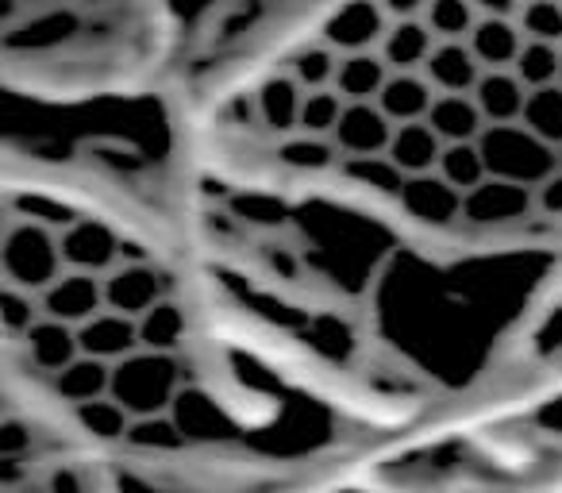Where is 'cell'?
Masks as SVG:
<instances>
[{
    "label": "cell",
    "instance_id": "cell-1",
    "mask_svg": "<svg viewBox=\"0 0 562 493\" xmlns=\"http://www.w3.org/2000/svg\"><path fill=\"white\" fill-rule=\"evenodd\" d=\"M181 378H186V370H181L178 355L135 351L132 359L112 367V401L132 421H155V416L170 413Z\"/></svg>",
    "mask_w": 562,
    "mask_h": 493
},
{
    "label": "cell",
    "instance_id": "cell-2",
    "mask_svg": "<svg viewBox=\"0 0 562 493\" xmlns=\"http://www.w3.org/2000/svg\"><path fill=\"white\" fill-rule=\"evenodd\" d=\"M0 255H4V285H16L35 298L66 274L63 232L40 220H9Z\"/></svg>",
    "mask_w": 562,
    "mask_h": 493
},
{
    "label": "cell",
    "instance_id": "cell-3",
    "mask_svg": "<svg viewBox=\"0 0 562 493\" xmlns=\"http://www.w3.org/2000/svg\"><path fill=\"white\" fill-rule=\"evenodd\" d=\"M482 163L490 170V178L508 181V186H524V189H543L554 173L562 170V155L554 147H547L539 135H531L524 124H508V127H485L482 139Z\"/></svg>",
    "mask_w": 562,
    "mask_h": 493
},
{
    "label": "cell",
    "instance_id": "cell-4",
    "mask_svg": "<svg viewBox=\"0 0 562 493\" xmlns=\"http://www.w3.org/2000/svg\"><path fill=\"white\" fill-rule=\"evenodd\" d=\"M390 9L374 4V0H359V4H339L328 12L321 27V43H328L336 55H370L382 51L385 35H390Z\"/></svg>",
    "mask_w": 562,
    "mask_h": 493
},
{
    "label": "cell",
    "instance_id": "cell-5",
    "mask_svg": "<svg viewBox=\"0 0 562 493\" xmlns=\"http://www.w3.org/2000/svg\"><path fill=\"white\" fill-rule=\"evenodd\" d=\"M63 262L74 274L109 278L124 267V243L104 220H74L63 227Z\"/></svg>",
    "mask_w": 562,
    "mask_h": 493
},
{
    "label": "cell",
    "instance_id": "cell-6",
    "mask_svg": "<svg viewBox=\"0 0 562 493\" xmlns=\"http://www.w3.org/2000/svg\"><path fill=\"white\" fill-rule=\"evenodd\" d=\"M162 301H170V285H166L162 270H155L150 262H124V267H116L104 278V309L116 316H127L135 324Z\"/></svg>",
    "mask_w": 562,
    "mask_h": 493
},
{
    "label": "cell",
    "instance_id": "cell-7",
    "mask_svg": "<svg viewBox=\"0 0 562 493\" xmlns=\"http://www.w3.org/2000/svg\"><path fill=\"white\" fill-rule=\"evenodd\" d=\"M520 4L516 9H477V27L470 35V51L482 63L485 74H508L524 51L520 32Z\"/></svg>",
    "mask_w": 562,
    "mask_h": 493
},
{
    "label": "cell",
    "instance_id": "cell-8",
    "mask_svg": "<svg viewBox=\"0 0 562 493\" xmlns=\"http://www.w3.org/2000/svg\"><path fill=\"white\" fill-rule=\"evenodd\" d=\"M40 309L47 321H58L74 332L86 328L93 316L104 313V278L66 270L47 293H40Z\"/></svg>",
    "mask_w": 562,
    "mask_h": 493
},
{
    "label": "cell",
    "instance_id": "cell-9",
    "mask_svg": "<svg viewBox=\"0 0 562 493\" xmlns=\"http://www.w3.org/2000/svg\"><path fill=\"white\" fill-rule=\"evenodd\" d=\"M536 212V189L508 186V181L490 178L485 186H477L474 193H467L462 201V220L474 227H508L520 224Z\"/></svg>",
    "mask_w": 562,
    "mask_h": 493
},
{
    "label": "cell",
    "instance_id": "cell-10",
    "mask_svg": "<svg viewBox=\"0 0 562 493\" xmlns=\"http://www.w3.org/2000/svg\"><path fill=\"white\" fill-rule=\"evenodd\" d=\"M393 24L390 35H385L382 51L378 55L385 58L393 74H424L428 58L436 55L439 40L431 35V27L424 24V9H390Z\"/></svg>",
    "mask_w": 562,
    "mask_h": 493
},
{
    "label": "cell",
    "instance_id": "cell-11",
    "mask_svg": "<svg viewBox=\"0 0 562 493\" xmlns=\"http://www.w3.org/2000/svg\"><path fill=\"white\" fill-rule=\"evenodd\" d=\"M393 120L385 116L378 104H347L344 120L336 127V147L339 155L347 158H378V155H390V143H393Z\"/></svg>",
    "mask_w": 562,
    "mask_h": 493
},
{
    "label": "cell",
    "instance_id": "cell-12",
    "mask_svg": "<svg viewBox=\"0 0 562 493\" xmlns=\"http://www.w3.org/2000/svg\"><path fill=\"white\" fill-rule=\"evenodd\" d=\"M301 109H305V89L293 81V74H270V78L255 89L258 127L278 135L281 143L301 135Z\"/></svg>",
    "mask_w": 562,
    "mask_h": 493
},
{
    "label": "cell",
    "instance_id": "cell-13",
    "mask_svg": "<svg viewBox=\"0 0 562 493\" xmlns=\"http://www.w3.org/2000/svg\"><path fill=\"white\" fill-rule=\"evenodd\" d=\"M397 201H401V209H405L408 216L420 220V224L447 227L462 216V201H467V197H462L454 186H447L439 173H424V178L405 181Z\"/></svg>",
    "mask_w": 562,
    "mask_h": 493
},
{
    "label": "cell",
    "instance_id": "cell-14",
    "mask_svg": "<svg viewBox=\"0 0 562 493\" xmlns=\"http://www.w3.org/2000/svg\"><path fill=\"white\" fill-rule=\"evenodd\" d=\"M78 344L86 359L109 362V367H116V362L132 359L135 351H143L139 324L127 321V316L109 313V309H104L101 316H93L86 328H78Z\"/></svg>",
    "mask_w": 562,
    "mask_h": 493
},
{
    "label": "cell",
    "instance_id": "cell-15",
    "mask_svg": "<svg viewBox=\"0 0 562 493\" xmlns=\"http://www.w3.org/2000/svg\"><path fill=\"white\" fill-rule=\"evenodd\" d=\"M424 78L431 81L439 97H474L485 70L470 51V43H439L436 55L424 66Z\"/></svg>",
    "mask_w": 562,
    "mask_h": 493
},
{
    "label": "cell",
    "instance_id": "cell-16",
    "mask_svg": "<svg viewBox=\"0 0 562 493\" xmlns=\"http://www.w3.org/2000/svg\"><path fill=\"white\" fill-rule=\"evenodd\" d=\"M24 351H27V362L40 367L43 374H50V378H58L66 367H74V362L81 359L78 332L58 321H47V316L24 336Z\"/></svg>",
    "mask_w": 562,
    "mask_h": 493
},
{
    "label": "cell",
    "instance_id": "cell-17",
    "mask_svg": "<svg viewBox=\"0 0 562 493\" xmlns=\"http://www.w3.org/2000/svg\"><path fill=\"white\" fill-rule=\"evenodd\" d=\"M447 143L431 132V124H405L393 132L390 143V163L397 166L405 178H424V173L439 170V158H443Z\"/></svg>",
    "mask_w": 562,
    "mask_h": 493
},
{
    "label": "cell",
    "instance_id": "cell-18",
    "mask_svg": "<svg viewBox=\"0 0 562 493\" xmlns=\"http://www.w3.org/2000/svg\"><path fill=\"white\" fill-rule=\"evenodd\" d=\"M436 89L424 74H393L390 86L382 89L378 97V109L393 120V127H405V124H424L436 104Z\"/></svg>",
    "mask_w": 562,
    "mask_h": 493
},
{
    "label": "cell",
    "instance_id": "cell-19",
    "mask_svg": "<svg viewBox=\"0 0 562 493\" xmlns=\"http://www.w3.org/2000/svg\"><path fill=\"white\" fill-rule=\"evenodd\" d=\"M528 89L524 81L516 78L513 70L508 74H485L474 89V101L482 109L485 124L490 127H508V124H524V109H528Z\"/></svg>",
    "mask_w": 562,
    "mask_h": 493
},
{
    "label": "cell",
    "instance_id": "cell-20",
    "mask_svg": "<svg viewBox=\"0 0 562 493\" xmlns=\"http://www.w3.org/2000/svg\"><path fill=\"white\" fill-rule=\"evenodd\" d=\"M390 78L393 70L385 66V58L378 51H370V55H344L336 74V93L347 104H378V97L390 86Z\"/></svg>",
    "mask_w": 562,
    "mask_h": 493
},
{
    "label": "cell",
    "instance_id": "cell-21",
    "mask_svg": "<svg viewBox=\"0 0 562 493\" xmlns=\"http://www.w3.org/2000/svg\"><path fill=\"white\" fill-rule=\"evenodd\" d=\"M428 124L447 147L477 143L485 127H490L474 97H436V104H431V112H428Z\"/></svg>",
    "mask_w": 562,
    "mask_h": 493
},
{
    "label": "cell",
    "instance_id": "cell-22",
    "mask_svg": "<svg viewBox=\"0 0 562 493\" xmlns=\"http://www.w3.org/2000/svg\"><path fill=\"white\" fill-rule=\"evenodd\" d=\"M55 393L74 408H86V405H93V401L112 397V367L81 355L74 367H66L63 374L55 378Z\"/></svg>",
    "mask_w": 562,
    "mask_h": 493
},
{
    "label": "cell",
    "instance_id": "cell-23",
    "mask_svg": "<svg viewBox=\"0 0 562 493\" xmlns=\"http://www.w3.org/2000/svg\"><path fill=\"white\" fill-rule=\"evenodd\" d=\"M339 63H344V55H336L328 43H308L293 55L290 74L305 93H321V89H336Z\"/></svg>",
    "mask_w": 562,
    "mask_h": 493
},
{
    "label": "cell",
    "instance_id": "cell-24",
    "mask_svg": "<svg viewBox=\"0 0 562 493\" xmlns=\"http://www.w3.org/2000/svg\"><path fill=\"white\" fill-rule=\"evenodd\" d=\"M186 313H181L173 301H162L158 309H150L147 316L139 321V344L143 351H155V355H173L186 339Z\"/></svg>",
    "mask_w": 562,
    "mask_h": 493
},
{
    "label": "cell",
    "instance_id": "cell-25",
    "mask_svg": "<svg viewBox=\"0 0 562 493\" xmlns=\"http://www.w3.org/2000/svg\"><path fill=\"white\" fill-rule=\"evenodd\" d=\"M424 24L439 43H470L477 27V9L467 0H431L424 4Z\"/></svg>",
    "mask_w": 562,
    "mask_h": 493
},
{
    "label": "cell",
    "instance_id": "cell-26",
    "mask_svg": "<svg viewBox=\"0 0 562 493\" xmlns=\"http://www.w3.org/2000/svg\"><path fill=\"white\" fill-rule=\"evenodd\" d=\"M513 74L524 81V89H528V93L562 86V47H547V43H524Z\"/></svg>",
    "mask_w": 562,
    "mask_h": 493
},
{
    "label": "cell",
    "instance_id": "cell-27",
    "mask_svg": "<svg viewBox=\"0 0 562 493\" xmlns=\"http://www.w3.org/2000/svg\"><path fill=\"white\" fill-rule=\"evenodd\" d=\"M436 173L447 181V186L459 189L462 197L474 193L477 186H485V181H490V170H485L477 143H459V147H447L443 158H439V170Z\"/></svg>",
    "mask_w": 562,
    "mask_h": 493
},
{
    "label": "cell",
    "instance_id": "cell-28",
    "mask_svg": "<svg viewBox=\"0 0 562 493\" xmlns=\"http://www.w3.org/2000/svg\"><path fill=\"white\" fill-rule=\"evenodd\" d=\"M524 127L531 135L554 147L562 155V86L554 89H539L528 97V109H524Z\"/></svg>",
    "mask_w": 562,
    "mask_h": 493
},
{
    "label": "cell",
    "instance_id": "cell-29",
    "mask_svg": "<svg viewBox=\"0 0 562 493\" xmlns=\"http://www.w3.org/2000/svg\"><path fill=\"white\" fill-rule=\"evenodd\" d=\"M278 158L293 170H331V166H344L336 139H313V135H293V139L278 143Z\"/></svg>",
    "mask_w": 562,
    "mask_h": 493
},
{
    "label": "cell",
    "instance_id": "cell-30",
    "mask_svg": "<svg viewBox=\"0 0 562 493\" xmlns=\"http://www.w3.org/2000/svg\"><path fill=\"white\" fill-rule=\"evenodd\" d=\"M347 112V101L336 89H321V93H305V109H301V135L313 139H331Z\"/></svg>",
    "mask_w": 562,
    "mask_h": 493
},
{
    "label": "cell",
    "instance_id": "cell-31",
    "mask_svg": "<svg viewBox=\"0 0 562 493\" xmlns=\"http://www.w3.org/2000/svg\"><path fill=\"white\" fill-rule=\"evenodd\" d=\"M339 173H347L351 181H359V186L374 189V193H390V197H401V189H405V173L397 170V166L390 163V155H378V158H347L344 166H339Z\"/></svg>",
    "mask_w": 562,
    "mask_h": 493
},
{
    "label": "cell",
    "instance_id": "cell-32",
    "mask_svg": "<svg viewBox=\"0 0 562 493\" xmlns=\"http://www.w3.org/2000/svg\"><path fill=\"white\" fill-rule=\"evenodd\" d=\"M520 32L528 43H547V47H562V4L559 0H531L520 4Z\"/></svg>",
    "mask_w": 562,
    "mask_h": 493
},
{
    "label": "cell",
    "instance_id": "cell-33",
    "mask_svg": "<svg viewBox=\"0 0 562 493\" xmlns=\"http://www.w3.org/2000/svg\"><path fill=\"white\" fill-rule=\"evenodd\" d=\"M74 413H78L81 428L97 439H127V432H132V424H135L112 397L93 401V405H86V408H74Z\"/></svg>",
    "mask_w": 562,
    "mask_h": 493
},
{
    "label": "cell",
    "instance_id": "cell-34",
    "mask_svg": "<svg viewBox=\"0 0 562 493\" xmlns=\"http://www.w3.org/2000/svg\"><path fill=\"white\" fill-rule=\"evenodd\" d=\"M0 321H4L9 336L24 339L27 332H32L35 324L43 321L40 298H35V293L16 290V285H4V293H0Z\"/></svg>",
    "mask_w": 562,
    "mask_h": 493
},
{
    "label": "cell",
    "instance_id": "cell-35",
    "mask_svg": "<svg viewBox=\"0 0 562 493\" xmlns=\"http://www.w3.org/2000/svg\"><path fill=\"white\" fill-rule=\"evenodd\" d=\"M127 444L143 447V451H173V447L186 444V432L170 421V416H155V421H135L132 432H127Z\"/></svg>",
    "mask_w": 562,
    "mask_h": 493
},
{
    "label": "cell",
    "instance_id": "cell-36",
    "mask_svg": "<svg viewBox=\"0 0 562 493\" xmlns=\"http://www.w3.org/2000/svg\"><path fill=\"white\" fill-rule=\"evenodd\" d=\"M531 347H536V355H543V359L562 351V305H554L551 313L539 321L536 336H531Z\"/></svg>",
    "mask_w": 562,
    "mask_h": 493
},
{
    "label": "cell",
    "instance_id": "cell-37",
    "mask_svg": "<svg viewBox=\"0 0 562 493\" xmlns=\"http://www.w3.org/2000/svg\"><path fill=\"white\" fill-rule=\"evenodd\" d=\"M536 209L547 216H562V170L543 189H536Z\"/></svg>",
    "mask_w": 562,
    "mask_h": 493
},
{
    "label": "cell",
    "instance_id": "cell-38",
    "mask_svg": "<svg viewBox=\"0 0 562 493\" xmlns=\"http://www.w3.org/2000/svg\"><path fill=\"white\" fill-rule=\"evenodd\" d=\"M536 424L543 432H559V436H562V397L543 401V405H539V413H536Z\"/></svg>",
    "mask_w": 562,
    "mask_h": 493
}]
</instances>
